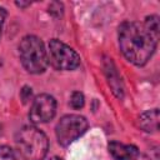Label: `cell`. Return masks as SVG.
<instances>
[{"instance_id": "obj_9", "label": "cell", "mask_w": 160, "mask_h": 160, "mask_svg": "<svg viewBox=\"0 0 160 160\" xmlns=\"http://www.w3.org/2000/svg\"><path fill=\"white\" fill-rule=\"evenodd\" d=\"M70 105L74 109H80L84 106V95L80 91H74L70 98Z\"/></svg>"}, {"instance_id": "obj_7", "label": "cell", "mask_w": 160, "mask_h": 160, "mask_svg": "<svg viewBox=\"0 0 160 160\" xmlns=\"http://www.w3.org/2000/svg\"><path fill=\"white\" fill-rule=\"evenodd\" d=\"M109 152L115 160H135L139 155L136 146L126 145L119 141H111L109 144Z\"/></svg>"}, {"instance_id": "obj_1", "label": "cell", "mask_w": 160, "mask_h": 160, "mask_svg": "<svg viewBox=\"0 0 160 160\" xmlns=\"http://www.w3.org/2000/svg\"><path fill=\"white\" fill-rule=\"evenodd\" d=\"M159 35L142 22L126 21L119 28V45L124 56L135 65H144L152 56Z\"/></svg>"}, {"instance_id": "obj_8", "label": "cell", "mask_w": 160, "mask_h": 160, "mask_svg": "<svg viewBox=\"0 0 160 160\" xmlns=\"http://www.w3.org/2000/svg\"><path fill=\"white\" fill-rule=\"evenodd\" d=\"M139 126L144 131H158L159 129V110L152 109L139 116Z\"/></svg>"}, {"instance_id": "obj_11", "label": "cell", "mask_w": 160, "mask_h": 160, "mask_svg": "<svg viewBox=\"0 0 160 160\" xmlns=\"http://www.w3.org/2000/svg\"><path fill=\"white\" fill-rule=\"evenodd\" d=\"M5 19H6V10L0 6V35H1V31H2V26H4Z\"/></svg>"}, {"instance_id": "obj_4", "label": "cell", "mask_w": 160, "mask_h": 160, "mask_svg": "<svg viewBox=\"0 0 160 160\" xmlns=\"http://www.w3.org/2000/svg\"><path fill=\"white\" fill-rule=\"evenodd\" d=\"M46 51L49 64L58 70H74L80 64L78 52L58 39H52L49 42Z\"/></svg>"}, {"instance_id": "obj_2", "label": "cell", "mask_w": 160, "mask_h": 160, "mask_svg": "<svg viewBox=\"0 0 160 160\" xmlns=\"http://www.w3.org/2000/svg\"><path fill=\"white\" fill-rule=\"evenodd\" d=\"M19 154L25 160H42L49 149L46 135L34 125L22 126L15 138Z\"/></svg>"}, {"instance_id": "obj_3", "label": "cell", "mask_w": 160, "mask_h": 160, "mask_svg": "<svg viewBox=\"0 0 160 160\" xmlns=\"http://www.w3.org/2000/svg\"><path fill=\"white\" fill-rule=\"evenodd\" d=\"M19 55L22 66L31 74L44 72L49 64L44 42L34 35H28L20 41Z\"/></svg>"}, {"instance_id": "obj_6", "label": "cell", "mask_w": 160, "mask_h": 160, "mask_svg": "<svg viewBox=\"0 0 160 160\" xmlns=\"http://www.w3.org/2000/svg\"><path fill=\"white\" fill-rule=\"evenodd\" d=\"M56 112V100L49 94L38 95L31 104L29 118L34 124L48 122Z\"/></svg>"}, {"instance_id": "obj_10", "label": "cell", "mask_w": 160, "mask_h": 160, "mask_svg": "<svg viewBox=\"0 0 160 160\" xmlns=\"http://www.w3.org/2000/svg\"><path fill=\"white\" fill-rule=\"evenodd\" d=\"M0 160H15L14 151L6 145H0Z\"/></svg>"}, {"instance_id": "obj_5", "label": "cell", "mask_w": 160, "mask_h": 160, "mask_svg": "<svg viewBox=\"0 0 160 160\" xmlns=\"http://www.w3.org/2000/svg\"><path fill=\"white\" fill-rule=\"evenodd\" d=\"M88 129V121L84 116L76 114H69L60 119L56 125L55 132L58 141L68 146L72 141H75L79 136H81Z\"/></svg>"}, {"instance_id": "obj_12", "label": "cell", "mask_w": 160, "mask_h": 160, "mask_svg": "<svg viewBox=\"0 0 160 160\" xmlns=\"http://www.w3.org/2000/svg\"><path fill=\"white\" fill-rule=\"evenodd\" d=\"M50 160H62V159H60V158H51Z\"/></svg>"}]
</instances>
